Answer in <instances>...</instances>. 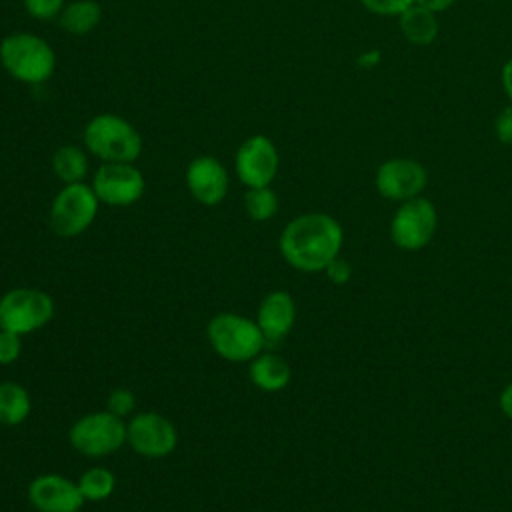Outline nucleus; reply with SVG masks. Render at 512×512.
<instances>
[{
    "instance_id": "f257e3e1",
    "label": "nucleus",
    "mask_w": 512,
    "mask_h": 512,
    "mask_svg": "<svg viewBox=\"0 0 512 512\" xmlns=\"http://www.w3.org/2000/svg\"><path fill=\"white\" fill-rule=\"evenodd\" d=\"M344 242L342 226L324 212H308L290 220L280 234L284 260L300 272H320L338 254Z\"/></svg>"
},
{
    "instance_id": "f03ea898",
    "label": "nucleus",
    "mask_w": 512,
    "mask_h": 512,
    "mask_svg": "<svg viewBox=\"0 0 512 512\" xmlns=\"http://www.w3.org/2000/svg\"><path fill=\"white\" fill-rule=\"evenodd\" d=\"M0 64L24 84H42L56 70V54L44 38L30 32H14L0 42Z\"/></svg>"
},
{
    "instance_id": "7ed1b4c3",
    "label": "nucleus",
    "mask_w": 512,
    "mask_h": 512,
    "mask_svg": "<svg viewBox=\"0 0 512 512\" xmlns=\"http://www.w3.org/2000/svg\"><path fill=\"white\" fill-rule=\"evenodd\" d=\"M84 146L102 162H134L142 152L138 130L122 116L96 114L84 128Z\"/></svg>"
},
{
    "instance_id": "20e7f679",
    "label": "nucleus",
    "mask_w": 512,
    "mask_h": 512,
    "mask_svg": "<svg viewBox=\"0 0 512 512\" xmlns=\"http://www.w3.org/2000/svg\"><path fill=\"white\" fill-rule=\"evenodd\" d=\"M206 336L212 350L230 362L254 360L266 346L256 320L234 312L216 314L206 326Z\"/></svg>"
},
{
    "instance_id": "39448f33",
    "label": "nucleus",
    "mask_w": 512,
    "mask_h": 512,
    "mask_svg": "<svg viewBox=\"0 0 512 512\" xmlns=\"http://www.w3.org/2000/svg\"><path fill=\"white\" fill-rule=\"evenodd\" d=\"M98 206L100 200L92 186L84 182L64 184L50 206V228L62 238L78 236L90 228L98 214Z\"/></svg>"
},
{
    "instance_id": "423d86ee",
    "label": "nucleus",
    "mask_w": 512,
    "mask_h": 512,
    "mask_svg": "<svg viewBox=\"0 0 512 512\" xmlns=\"http://www.w3.org/2000/svg\"><path fill=\"white\" fill-rule=\"evenodd\" d=\"M54 316V300L44 290L14 288L0 298V328L20 336L46 326Z\"/></svg>"
},
{
    "instance_id": "0eeeda50",
    "label": "nucleus",
    "mask_w": 512,
    "mask_h": 512,
    "mask_svg": "<svg viewBox=\"0 0 512 512\" xmlns=\"http://www.w3.org/2000/svg\"><path fill=\"white\" fill-rule=\"evenodd\" d=\"M68 440L70 446L84 456H106L126 442V424L108 410L90 412L72 424Z\"/></svg>"
},
{
    "instance_id": "6e6552de",
    "label": "nucleus",
    "mask_w": 512,
    "mask_h": 512,
    "mask_svg": "<svg viewBox=\"0 0 512 512\" xmlns=\"http://www.w3.org/2000/svg\"><path fill=\"white\" fill-rule=\"evenodd\" d=\"M436 232V208L430 200L416 196L404 200L390 222L392 242L408 252L424 248Z\"/></svg>"
},
{
    "instance_id": "1a4fd4ad",
    "label": "nucleus",
    "mask_w": 512,
    "mask_h": 512,
    "mask_svg": "<svg viewBox=\"0 0 512 512\" xmlns=\"http://www.w3.org/2000/svg\"><path fill=\"white\" fill-rule=\"evenodd\" d=\"M90 186L100 202L124 208L142 198L146 182L134 162H104L96 170Z\"/></svg>"
},
{
    "instance_id": "9d476101",
    "label": "nucleus",
    "mask_w": 512,
    "mask_h": 512,
    "mask_svg": "<svg viewBox=\"0 0 512 512\" xmlns=\"http://www.w3.org/2000/svg\"><path fill=\"white\" fill-rule=\"evenodd\" d=\"M126 442L146 458H164L174 452L178 432L174 424L158 412H140L126 424Z\"/></svg>"
},
{
    "instance_id": "9b49d317",
    "label": "nucleus",
    "mask_w": 512,
    "mask_h": 512,
    "mask_svg": "<svg viewBox=\"0 0 512 512\" xmlns=\"http://www.w3.org/2000/svg\"><path fill=\"white\" fill-rule=\"evenodd\" d=\"M280 166V156L274 142L264 134H254L246 138L236 150V176L248 188L270 186L276 178Z\"/></svg>"
},
{
    "instance_id": "f8f14e48",
    "label": "nucleus",
    "mask_w": 512,
    "mask_h": 512,
    "mask_svg": "<svg viewBox=\"0 0 512 512\" xmlns=\"http://www.w3.org/2000/svg\"><path fill=\"white\" fill-rule=\"evenodd\" d=\"M426 182V168L412 158H390L376 170L378 194L396 202L420 196L426 188Z\"/></svg>"
},
{
    "instance_id": "ddd939ff",
    "label": "nucleus",
    "mask_w": 512,
    "mask_h": 512,
    "mask_svg": "<svg viewBox=\"0 0 512 512\" xmlns=\"http://www.w3.org/2000/svg\"><path fill=\"white\" fill-rule=\"evenodd\" d=\"M28 500L38 512H78L84 496L78 482L60 474H40L28 486Z\"/></svg>"
},
{
    "instance_id": "4468645a",
    "label": "nucleus",
    "mask_w": 512,
    "mask_h": 512,
    "mask_svg": "<svg viewBox=\"0 0 512 512\" xmlns=\"http://www.w3.org/2000/svg\"><path fill=\"white\" fill-rule=\"evenodd\" d=\"M186 186L192 198L204 206H216L228 192V170L214 156H196L186 168Z\"/></svg>"
},
{
    "instance_id": "2eb2a0df",
    "label": "nucleus",
    "mask_w": 512,
    "mask_h": 512,
    "mask_svg": "<svg viewBox=\"0 0 512 512\" xmlns=\"http://www.w3.org/2000/svg\"><path fill=\"white\" fill-rule=\"evenodd\" d=\"M296 322V304L286 290L266 294L256 312V324L262 330L266 344H278Z\"/></svg>"
},
{
    "instance_id": "dca6fc26",
    "label": "nucleus",
    "mask_w": 512,
    "mask_h": 512,
    "mask_svg": "<svg viewBox=\"0 0 512 512\" xmlns=\"http://www.w3.org/2000/svg\"><path fill=\"white\" fill-rule=\"evenodd\" d=\"M398 26H400V34L406 38V42H410L414 46H428L438 36L436 14L416 2L412 6H408L398 16Z\"/></svg>"
},
{
    "instance_id": "f3484780",
    "label": "nucleus",
    "mask_w": 512,
    "mask_h": 512,
    "mask_svg": "<svg viewBox=\"0 0 512 512\" xmlns=\"http://www.w3.org/2000/svg\"><path fill=\"white\" fill-rule=\"evenodd\" d=\"M290 376L292 372L286 360L272 352H262L254 360H250V380L256 388L264 392H278L286 388Z\"/></svg>"
},
{
    "instance_id": "a211bd4d",
    "label": "nucleus",
    "mask_w": 512,
    "mask_h": 512,
    "mask_svg": "<svg viewBox=\"0 0 512 512\" xmlns=\"http://www.w3.org/2000/svg\"><path fill=\"white\" fill-rule=\"evenodd\" d=\"M102 20V8L94 0H74L62 8L58 22L72 36L90 34Z\"/></svg>"
},
{
    "instance_id": "6ab92c4d",
    "label": "nucleus",
    "mask_w": 512,
    "mask_h": 512,
    "mask_svg": "<svg viewBox=\"0 0 512 512\" xmlns=\"http://www.w3.org/2000/svg\"><path fill=\"white\" fill-rule=\"evenodd\" d=\"M32 408L30 394L16 382L0 384V424L18 426L22 424Z\"/></svg>"
},
{
    "instance_id": "aec40b11",
    "label": "nucleus",
    "mask_w": 512,
    "mask_h": 512,
    "mask_svg": "<svg viewBox=\"0 0 512 512\" xmlns=\"http://www.w3.org/2000/svg\"><path fill=\"white\" fill-rule=\"evenodd\" d=\"M52 170L64 184L84 182L88 174V156L74 144L60 146L52 156Z\"/></svg>"
},
{
    "instance_id": "412c9836",
    "label": "nucleus",
    "mask_w": 512,
    "mask_h": 512,
    "mask_svg": "<svg viewBox=\"0 0 512 512\" xmlns=\"http://www.w3.org/2000/svg\"><path fill=\"white\" fill-rule=\"evenodd\" d=\"M78 488L84 500H90V502L106 500L116 488V476L104 466H94V468H88L78 478Z\"/></svg>"
},
{
    "instance_id": "4be33fe9",
    "label": "nucleus",
    "mask_w": 512,
    "mask_h": 512,
    "mask_svg": "<svg viewBox=\"0 0 512 512\" xmlns=\"http://www.w3.org/2000/svg\"><path fill=\"white\" fill-rule=\"evenodd\" d=\"M244 208L252 220L266 222L278 212V196L270 186L248 188V192L244 194Z\"/></svg>"
},
{
    "instance_id": "5701e85b",
    "label": "nucleus",
    "mask_w": 512,
    "mask_h": 512,
    "mask_svg": "<svg viewBox=\"0 0 512 512\" xmlns=\"http://www.w3.org/2000/svg\"><path fill=\"white\" fill-rule=\"evenodd\" d=\"M136 406V398L132 394V390L128 388H114L110 394H108V400H106V410L124 418L126 414H130Z\"/></svg>"
},
{
    "instance_id": "b1692460",
    "label": "nucleus",
    "mask_w": 512,
    "mask_h": 512,
    "mask_svg": "<svg viewBox=\"0 0 512 512\" xmlns=\"http://www.w3.org/2000/svg\"><path fill=\"white\" fill-rule=\"evenodd\" d=\"M22 4L26 12L36 20H52L64 8V0H22Z\"/></svg>"
},
{
    "instance_id": "393cba45",
    "label": "nucleus",
    "mask_w": 512,
    "mask_h": 512,
    "mask_svg": "<svg viewBox=\"0 0 512 512\" xmlns=\"http://www.w3.org/2000/svg\"><path fill=\"white\" fill-rule=\"evenodd\" d=\"M22 354V336L0 328V364H12Z\"/></svg>"
},
{
    "instance_id": "a878e982",
    "label": "nucleus",
    "mask_w": 512,
    "mask_h": 512,
    "mask_svg": "<svg viewBox=\"0 0 512 512\" xmlns=\"http://www.w3.org/2000/svg\"><path fill=\"white\" fill-rule=\"evenodd\" d=\"M360 4L378 16H400L414 0H360Z\"/></svg>"
},
{
    "instance_id": "bb28decb",
    "label": "nucleus",
    "mask_w": 512,
    "mask_h": 512,
    "mask_svg": "<svg viewBox=\"0 0 512 512\" xmlns=\"http://www.w3.org/2000/svg\"><path fill=\"white\" fill-rule=\"evenodd\" d=\"M494 134L502 144L512 146V104L504 106L502 112L496 116Z\"/></svg>"
},
{
    "instance_id": "cd10ccee",
    "label": "nucleus",
    "mask_w": 512,
    "mask_h": 512,
    "mask_svg": "<svg viewBox=\"0 0 512 512\" xmlns=\"http://www.w3.org/2000/svg\"><path fill=\"white\" fill-rule=\"evenodd\" d=\"M324 272H326V276H328L334 284H346V282L350 280V276H352L350 264H348L344 258H340V256H336V258L324 268Z\"/></svg>"
},
{
    "instance_id": "c85d7f7f",
    "label": "nucleus",
    "mask_w": 512,
    "mask_h": 512,
    "mask_svg": "<svg viewBox=\"0 0 512 512\" xmlns=\"http://www.w3.org/2000/svg\"><path fill=\"white\" fill-rule=\"evenodd\" d=\"M500 80H502V88H504V94L508 96L510 104H512V58H508L502 66V74H500Z\"/></svg>"
},
{
    "instance_id": "c756f323",
    "label": "nucleus",
    "mask_w": 512,
    "mask_h": 512,
    "mask_svg": "<svg viewBox=\"0 0 512 512\" xmlns=\"http://www.w3.org/2000/svg\"><path fill=\"white\" fill-rule=\"evenodd\" d=\"M414 2L424 6V8H428L434 14L444 12V10H448V8H452L456 4V0H414Z\"/></svg>"
},
{
    "instance_id": "7c9ffc66",
    "label": "nucleus",
    "mask_w": 512,
    "mask_h": 512,
    "mask_svg": "<svg viewBox=\"0 0 512 512\" xmlns=\"http://www.w3.org/2000/svg\"><path fill=\"white\" fill-rule=\"evenodd\" d=\"M500 408H502V412H504L508 418H512V384H508V386L502 390V394H500Z\"/></svg>"
}]
</instances>
